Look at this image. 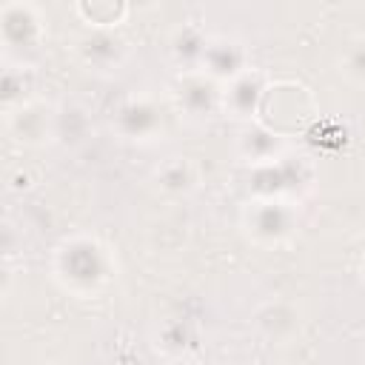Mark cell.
I'll return each mask as SVG.
<instances>
[{
	"label": "cell",
	"instance_id": "6da1fadb",
	"mask_svg": "<svg viewBox=\"0 0 365 365\" xmlns=\"http://www.w3.org/2000/svg\"><path fill=\"white\" fill-rule=\"evenodd\" d=\"M345 74L356 83H365V40L351 43V48L345 51V63H342Z\"/></svg>",
	"mask_w": 365,
	"mask_h": 365
}]
</instances>
